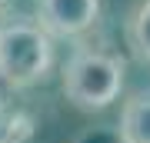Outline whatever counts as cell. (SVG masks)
Segmentation results:
<instances>
[{
	"label": "cell",
	"instance_id": "cell-1",
	"mask_svg": "<svg viewBox=\"0 0 150 143\" xmlns=\"http://www.w3.org/2000/svg\"><path fill=\"white\" fill-rule=\"evenodd\" d=\"M60 87H64V97L70 100V106H77V110L83 113L107 110L123 90V63L113 53L80 47L64 63Z\"/></svg>",
	"mask_w": 150,
	"mask_h": 143
},
{
	"label": "cell",
	"instance_id": "cell-2",
	"mask_svg": "<svg viewBox=\"0 0 150 143\" xmlns=\"http://www.w3.org/2000/svg\"><path fill=\"white\" fill-rule=\"evenodd\" d=\"M54 63V40L37 27V20H4L0 23V80L13 90L33 87L47 77Z\"/></svg>",
	"mask_w": 150,
	"mask_h": 143
},
{
	"label": "cell",
	"instance_id": "cell-3",
	"mask_svg": "<svg viewBox=\"0 0 150 143\" xmlns=\"http://www.w3.org/2000/svg\"><path fill=\"white\" fill-rule=\"evenodd\" d=\"M100 17V0H37V27L47 37H80Z\"/></svg>",
	"mask_w": 150,
	"mask_h": 143
},
{
	"label": "cell",
	"instance_id": "cell-4",
	"mask_svg": "<svg viewBox=\"0 0 150 143\" xmlns=\"http://www.w3.org/2000/svg\"><path fill=\"white\" fill-rule=\"evenodd\" d=\"M120 143H150V87L137 90L120 110Z\"/></svg>",
	"mask_w": 150,
	"mask_h": 143
},
{
	"label": "cell",
	"instance_id": "cell-5",
	"mask_svg": "<svg viewBox=\"0 0 150 143\" xmlns=\"http://www.w3.org/2000/svg\"><path fill=\"white\" fill-rule=\"evenodd\" d=\"M127 40L140 60L150 63V0H140L137 10L127 20Z\"/></svg>",
	"mask_w": 150,
	"mask_h": 143
},
{
	"label": "cell",
	"instance_id": "cell-6",
	"mask_svg": "<svg viewBox=\"0 0 150 143\" xmlns=\"http://www.w3.org/2000/svg\"><path fill=\"white\" fill-rule=\"evenodd\" d=\"M7 4H10V0H0V13H4V10H7Z\"/></svg>",
	"mask_w": 150,
	"mask_h": 143
}]
</instances>
